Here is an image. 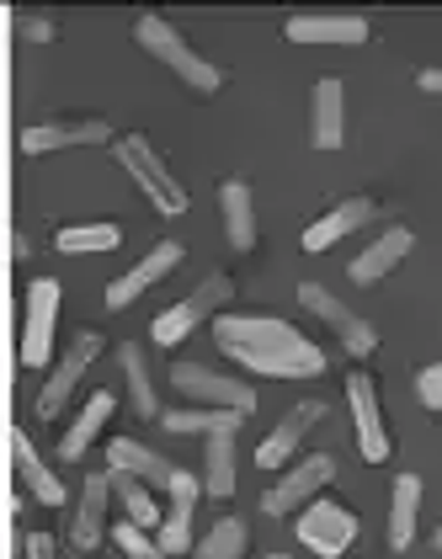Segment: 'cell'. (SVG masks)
<instances>
[{
    "label": "cell",
    "instance_id": "cell-1",
    "mask_svg": "<svg viewBox=\"0 0 442 559\" xmlns=\"http://www.w3.org/2000/svg\"><path fill=\"white\" fill-rule=\"evenodd\" d=\"M214 342L246 373H266V379H314V373H325V352L310 336H299L288 320H272V314H219Z\"/></svg>",
    "mask_w": 442,
    "mask_h": 559
},
{
    "label": "cell",
    "instance_id": "cell-2",
    "mask_svg": "<svg viewBox=\"0 0 442 559\" xmlns=\"http://www.w3.org/2000/svg\"><path fill=\"white\" fill-rule=\"evenodd\" d=\"M133 38H139V48H144V53H155L160 64H171V70H177V75H181V81H187L192 91L214 96V91L224 86V70H219V64H208V59H203L198 48L187 44V38H181V33L171 27V22H166V16L144 11V16H139V27H133Z\"/></svg>",
    "mask_w": 442,
    "mask_h": 559
},
{
    "label": "cell",
    "instance_id": "cell-3",
    "mask_svg": "<svg viewBox=\"0 0 442 559\" xmlns=\"http://www.w3.org/2000/svg\"><path fill=\"white\" fill-rule=\"evenodd\" d=\"M112 155H118V166L139 181V192L160 209L166 218H177V214H187V187H181L177 176H171V166L155 155V144L144 139V133H129V139H118L112 144Z\"/></svg>",
    "mask_w": 442,
    "mask_h": 559
},
{
    "label": "cell",
    "instance_id": "cell-4",
    "mask_svg": "<svg viewBox=\"0 0 442 559\" xmlns=\"http://www.w3.org/2000/svg\"><path fill=\"white\" fill-rule=\"evenodd\" d=\"M229 294H235V283H229L224 272L203 277V283H198V288H192L181 304H171L166 314H155V325H150V331H155V346H177L181 336H192V331H198V325H203V320H208L219 304H229Z\"/></svg>",
    "mask_w": 442,
    "mask_h": 559
},
{
    "label": "cell",
    "instance_id": "cell-5",
    "mask_svg": "<svg viewBox=\"0 0 442 559\" xmlns=\"http://www.w3.org/2000/svg\"><path fill=\"white\" fill-rule=\"evenodd\" d=\"M299 544L320 559H342L357 544V516L336 501H314L310 512L299 516Z\"/></svg>",
    "mask_w": 442,
    "mask_h": 559
},
{
    "label": "cell",
    "instance_id": "cell-6",
    "mask_svg": "<svg viewBox=\"0 0 442 559\" xmlns=\"http://www.w3.org/2000/svg\"><path fill=\"white\" fill-rule=\"evenodd\" d=\"M171 384H177L181 394H192V400L219 405V411H240V416L256 411V389L240 384V379H224V373H208L203 362H177V368H171Z\"/></svg>",
    "mask_w": 442,
    "mask_h": 559
},
{
    "label": "cell",
    "instance_id": "cell-7",
    "mask_svg": "<svg viewBox=\"0 0 442 559\" xmlns=\"http://www.w3.org/2000/svg\"><path fill=\"white\" fill-rule=\"evenodd\" d=\"M299 304H304V309H314V314H320V320L342 336V346H347L353 357H368V352L379 346V331H373L362 314H353V309L336 299V294H325L320 283H304V288H299Z\"/></svg>",
    "mask_w": 442,
    "mask_h": 559
},
{
    "label": "cell",
    "instance_id": "cell-8",
    "mask_svg": "<svg viewBox=\"0 0 442 559\" xmlns=\"http://www.w3.org/2000/svg\"><path fill=\"white\" fill-rule=\"evenodd\" d=\"M53 320H59V283L38 277L27 288V325H22V362L27 368H44L48 346H53Z\"/></svg>",
    "mask_w": 442,
    "mask_h": 559
},
{
    "label": "cell",
    "instance_id": "cell-9",
    "mask_svg": "<svg viewBox=\"0 0 442 559\" xmlns=\"http://www.w3.org/2000/svg\"><path fill=\"white\" fill-rule=\"evenodd\" d=\"M331 479H336V459H331V453H314V459H304L299 469L283 474V479L266 490V496H262V512L266 516H288L294 507H299V501H310L314 490H320V485H331Z\"/></svg>",
    "mask_w": 442,
    "mask_h": 559
},
{
    "label": "cell",
    "instance_id": "cell-10",
    "mask_svg": "<svg viewBox=\"0 0 442 559\" xmlns=\"http://www.w3.org/2000/svg\"><path fill=\"white\" fill-rule=\"evenodd\" d=\"M347 400H353L357 416V448L368 464H384L390 459V431H384V411H379V394L368 384V373H353L347 379Z\"/></svg>",
    "mask_w": 442,
    "mask_h": 559
},
{
    "label": "cell",
    "instance_id": "cell-11",
    "mask_svg": "<svg viewBox=\"0 0 442 559\" xmlns=\"http://www.w3.org/2000/svg\"><path fill=\"white\" fill-rule=\"evenodd\" d=\"M101 352V336L96 331H81L75 342H70V352L59 357V368L48 373L44 394H38V416H59L64 411V400H70V389L81 384V373H86V362Z\"/></svg>",
    "mask_w": 442,
    "mask_h": 559
},
{
    "label": "cell",
    "instance_id": "cell-12",
    "mask_svg": "<svg viewBox=\"0 0 442 559\" xmlns=\"http://www.w3.org/2000/svg\"><path fill=\"white\" fill-rule=\"evenodd\" d=\"M288 44H368L362 16H336V11H299L288 16Z\"/></svg>",
    "mask_w": 442,
    "mask_h": 559
},
{
    "label": "cell",
    "instance_id": "cell-13",
    "mask_svg": "<svg viewBox=\"0 0 442 559\" xmlns=\"http://www.w3.org/2000/svg\"><path fill=\"white\" fill-rule=\"evenodd\" d=\"M320 416H325V405H320V400H304V405H294V411H288V416H283V421H277V427L262 437V448H256V464H262V469H277V464H288V459L299 453L304 431H310Z\"/></svg>",
    "mask_w": 442,
    "mask_h": 559
},
{
    "label": "cell",
    "instance_id": "cell-14",
    "mask_svg": "<svg viewBox=\"0 0 442 559\" xmlns=\"http://www.w3.org/2000/svg\"><path fill=\"white\" fill-rule=\"evenodd\" d=\"M177 261H181V246H177V240H160V246H155L150 257L139 261L133 272H123V277H118V283L107 288V309H129V304L139 299V294H144L150 283H160V277H166V272H171Z\"/></svg>",
    "mask_w": 442,
    "mask_h": 559
},
{
    "label": "cell",
    "instance_id": "cell-15",
    "mask_svg": "<svg viewBox=\"0 0 442 559\" xmlns=\"http://www.w3.org/2000/svg\"><path fill=\"white\" fill-rule=\"evenodd\" d=\"M192 507H198V479L187 469H177V479H171V512H166V522H160V549L177 559L181 549H198L192 544Z\"/></svg>",
    "mask_w": 442,
    "mask_h": 559
},
{
    "label": "cell",
    "instance_id": "cell-16",
    "mask_svg": "<svg viewBox=\"0 0 442 559\" xmlns=\"http://www.w3.org/2000/svg\"><path fill=\"white\" fill-rule=\"evenodd\" d=\"M107 501H112V474H86L81 507H75V522H70L75 549H96L101 544V533H107Z\"/></svg>",
    "mask_w": 442,
    "mask_h": 559
},
{
    "label": "cell",
    "instance_id": "cell-17",
    "mask_svg": "<svg viewBox=\"0 0 442 559\" xmlns=\"http://www.w3.org/2000/svg\"><path fill=\"white\" fill-rule=\"evenodd\" d=\"M112 129L101 118L86 123H38V129H22V150L27 155H48V150H75V144H107Z\"/></svg>",
    "mask_w": 442,
    "mask_h": 559
},
{
    "label": "cell",
    "instance_id": "cell-18",
    "mask_svg": "<svg viewBox=\"0 0 442 559\" xmlns=\"http://www.w3.org/2000/svg\"><path fill=\"white\" fill-rule=\"evenodd\" d=\"M373 218V203L368 198H353V203H342V209H331L325 218H314L310 229H304V251L320 257V251H331V246H342L353 229H362Z\"/></svg>",
    "mask_w": 442,
    "mask_h": 559
},
{
    "label": "cell",
    "instance_id": "cell-19",
    "mask_svg": "<svg viewBox=\"0 0 442 559\" xmlns=\"http://www.w3.org/2000/svg\"><path fill=\"white\" fill-rule=\"evenodd\" d=\"M410 246H416V235L405 229V224H395V229H384L362 257H353V283H379L384 272H395L399 261L410 257Z\"/></svg>",
    "mask_w": 442,
    "mask_h": 559
},
{
    "label": "cell",
    "instance_id": "cell-20",
    "mask_svg": "<svg viewBox=\"0 0 442 559\" xmlns=\"http://www.w3.org/2000/svg\"><path fill=\"white\" fill-rule=\"evenodd\" d=\"M314 150H342V139H347V91L342 81H320L314 86Z\"/></svg>",
    "mask_w": 442,
    "mask_h": 559
},
{
    "label": "cell",
    "instance_id": "cell-21",
    "mask_svg": "<svg viewBox=\"0 0 442 559\" xmlns=\"http://www.w3.org/2000/svg\"><path fill=\"white\" fill-rule=\"evenodd\" d=\"M11 464H16L22 485H27V490H33L44 507H64V485H59V474H53L44 459L33 453V442H27L22 431H11Z\"/></svg>",
    "mask_w": 442,
    "mask_h": 559
},
{
    "label": "cell",
    "instance_id": "cell-22",
    "mask_svg": "<svg viewBox=\"0 0 442 559\" xmlns=\"http://www.w3.org/2000/svg\"><path fill=\"white\" fill-rule=\"evenodd\" d=\"M219 209H224L229 246H235V251H251V246H256V203H251V187H246V181H224Z\"/></svg>",
    "mask_w": 442,
    "mask_h": 559
},
{
    "label": "cell",
    "instance_id": "cell-23",
    "mask_svg": "<svg viewBox=\"0 0 442 559\" xmlns=\"http://www.w3.org/2000/svg\"><path fill=\"white\" fill-rule=\"evenodd\" d=\"M107 459H112V469L133 474V479H144V485H166V490H171V479H177V469H171L160 453H150V448L133 442V437H112Z\"/></svg>",
    "mask_w": 442,
    "mask_h": 559
},
{
    "label": "cell",
    "instance_id": "cell-24",
    "mask_svg": "<svg viewBox=\"0 0 442 559\" xmlns=\"http://www.w3.org/2000/svg\"><path fill=\"white\" fill-rule=\"evenodd\" d=\"M416 516H421V479H416V474H399L395 496H390V549H395V555L410 549Z\"/></svg>",
    "mask_w": 442,
    "mask_h": 559
},
{
    "label": "cell",
    "instance_id": "cell-25",
    "mask_svg": "<svg viewBox=\"0 0 442 559\" xmlns=\"http://www.w3.org/2000/svg\"><path fill=\"white\" fill-rule=\"evenodd\" d=\"M112 405H118V400H112L107 389H96V394H91V400H86V411L75 416V427L64 431V442H59V453H64V459H86L91 437H96V431L107 427V416H112Z\"/></svg>",
    "mask_w": 442,
    "mask_h": 559
},
{
    "label": "cell",
    "instance_id": "cell-26",
    "mask_svg": "<svg viewBox=\"0 0 442 559\" xmlns=\"http://www.w3.org/2000/svg\"><path fill=\"white\" fill-rule=\"evenodd\" d=\"M107 474H112V496L123 501V512H129L133 527H155V522H166L160 507L150 501V485H144V479H133V474H123V469H107Z\"/></svg>",
    "mask_w": 442,
    "mask_h": 559
},
{
    "label": "cell",
    "instance_id": "cell-27",
    "mask_svg": "<svg viewBox=\"0 0 442 559\" xmlns=\"http://www.w3.org/2000/svg\"><path fill=\"white\" fill-rule=\"evenodd\" d=\"M240 555H246V522L240 516H219L192 549V559H240Z\"/></svg>",
    "mask_w": 442,
    "mask_h": 559
},
{
    "label": "cell",
    "instance_id": "cell-28",
    "mask_svg": "<svg viewBox=\"0 0 442 559\" xmlns=\"http://www.w3.org/2000/svg\"><path fill=\"white\" fill-rule=\"evenodd\" d=\"M53 246L70 251V257H81V251H112V246H123V229L118 224H70V229L53 235Z\"/></svg>",
    "mask_w": 442,
    "mask_h": 559
},
{
    "label": "cell",
    "instance_id": "cell-29",
    "mask_svg": "<svg viewBox=\"0 0 442 559\" xmlns=\"http://www.w3.org/2000/svg\"><path fill=\"white\" fill-rule=\"evenodd\" d=\"M203 459H208V474H203L208 496H229L235 490V431H214Z\"/></svg>",
    "mask_w": 442,
    "mask_h": 559
},
{
    "label": "cell",
    "instance_id": "cell-30",
    "mask_svg": "<svg viewBox=\"0 0 442 559\" xmlns=\"http://www.w3.org/2000/svg\"><path fill=\"white\" fill-rule=\"evenodd\" d=\"M240 411H171V416H160V427L166 431H203V437H214V431H240Z\"/></svg>",
    "mask_w": 442,
    "mask_h": 559
},
{
    "label": "cell",
    "instance_id": "cell-31",
    "mask_svg": "<svg viewBox=\"0 0 442 559\" xmlns=\"http://www.w3.org/2000/svg\"><path fill=\"white\" fill-rule=\"evenodd\" d=\"M118 362H123V373H129V394H133V405H139V416H155V421H160V405H155V384H150L144 352L129 342L123 352H118Z\"/></svg>",
    "mask_w": 442,
    "mask_h": 559
},
{
    "label": "cell",
    "instance_id": "cell-32",
    "mask_svg": "<svg viewBox=\"0 0 442 559\" xmlns=\"http://www.w3.org/2000/svg\"><path fill=\"white\" fill-rule=\"evenodd\" d=\"M112 544H118V549H123L129 559H171L166 549H160V544H155V538H150V533H144V527H133L129 516L112 527Z\"/></svg>",
    "mask_w": 442,
    "mask_h": 559
},
{
    "label": "cell",
    "instance_id": "cell-33",
    "mask_svg": "<svg viewBox=\"0 0 442 559\" xmlns=\"http://www.w3.org/2000/svg\"><path fill=\"white\" fill-rule=\"evenodd\" d=\"M416 400H421L427 411H442V362H432V368L416 373Z\"/></svg>",
    "mask_w": 442,
    "mask_h": 559
},
{
    "label": "cell",
    "instance_id": "cell-34",
    "mask_svg": "<svg viewBox=\"0 0 442 559\" xmlns=\"http://www.w3.org/2000/svg\"><path fill=\"white\" fill-rule=\"evenodd\" d=\"M22 38H33V44H48V38H53V22H44V16H22Z\"/></svg>",
    "mask_w": 442,
    "mask_h": 559
},
{
    "label": "cell",
    "instance_id": "cell-35",
    "mask_svg": "<svg viewBox=\"0 0 442 559\" xmlns=\"http://www.w3.org/2000/svg\"><path fill=\"white\" fill-rule=\"evenodd\" d=\"M22 549H27V559H53V538L48 533H27Z\"/></svg>",
    "mask_w": 442,
    "mask_h": 559
},
{
    "label": "cell",
    "instance_id": "cell-36",
    "mask_svg": "<svg viewBox=\"0 0 442 559\" xmlns=\"http://www.w3.org/2000/svg\"><path fill=\"white\" fill-rule=\"evenodd\" d=\"M416 86L427 91V96H442V70H421V75H416Z\"/></svg>",
    "mask_w": 442,
    "mask_h": 559
},
{
    "label": "cell",
    "instance_id": "cell-37",
    "mask_svg": "<svg viewBox=\"0 0 442 559\" xmlns=\"http://www.w3.org/2000/svg\"><path fill=\"white\" fill-rule=\"evenodd\" d=\"M11 257L22 261V257H33V246H27V235H11Z\"/></svg>",
    "mask_w": 442,
    "mask_h": 559
},
{
    "label": "cell",
    "instance_id": "cell-38",
    "mask_svg": "<svg viewBox=\"0 0 442 559\" xmlns=\"http://www.w3.org/2000/svg\"><path fill=\"white\" fill-rule=\"evenodd\" d=\"M432 544H438V549H442V527H438V533H432Z\"/></svg>",
    "mask_w": 442,
    "mask_h": 559
},
{
    "label": "cell",
    "instance_id": "cell-39",
    "mask_svg": "<svg viewBox=\"0 0 442 559\" xmlns=\"http://www.w3.org/2000/svg\"><path fill=\"white\" fill-rule=\"evenodd\" d=\"M266 559H288V555H266Z\"/></svg>",
    "mask_w": 442,
    "mask_h": 559
}]
</instances>
